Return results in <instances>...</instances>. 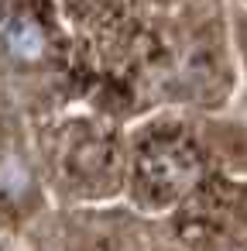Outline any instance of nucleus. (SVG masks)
Listing matches in <instances>:
<instances>
[{
    "instance_id": "nucleus-1",
    "label": "nucleus",
    "mask_w": 247,
    "mask_h": 251,
    "mask_svg": "<svg viewBox=\"0 0 247 251\" xmlns=\"http://www.w3.org/2000/svg\"><path fill=\"white\" fill-rule=\"evenodd\" d=\"M4 42L18 59H38L45 52V35L31 18H11L4 25Z\"/></svg>"
}]
</instances>
